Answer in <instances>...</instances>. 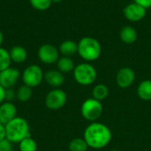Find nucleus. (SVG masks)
Masks as SVG:
<instances>
[{"label": "nucleus", "mask_w": 151, "mask_h": 151, "mask_svg": "<svg viewBox=\"0 0 151 151\" xmlns=\"http://www.w3.org/2000/svg\"><path fill=\"white\" fill-rule=\"evenodd\" d=\"M20 78V72L13 67H8L0 72V85L5 89L13 88Z\"/></svg>", "instance_id": "nucleus-10"}, {"label": "nucleus", "mask_w": 151, "mask_h": 151, "mask_svg": "<svg viewBox=\"0 0 151 151\" xmlns=\"http://www.w3.org/2000/svg\"><path fill=\"white\" fill-rule=\"evenodd\" d=\"M59 53L64 57H72L78 52V43L73 40H65L59 45Z\"/></svg>", "instance_id": "nucleus-16"}, {"label": "nucleus", "mask_w": 151, "mask_h": 151, "mask_svg": "<svg viewBox=\"0 0 151 151\" xmlns=\"http://www.w3.org/2000/svg\"><path fill=\"white\" fill-rule=\"evenodd\" d=\"M44 81L49 86L54 88H59L65 83V76L58 69L49 70L44 73Z\"/></svg>", "instance_id": "nucleus-13"}, {"label": "nucleus", "mask_w": 151, "mask_h": 151, "mask_svg": "<svg viewBox=\"0 0 151 151\" xmlns=\"http://www.w3.org/2000/svg\"><path fill=\"white\" fill-rule=\"evenodd\" d=\"M83 139L88 148L102 150L107 147L112 139V133L108 126L101 122H91L84 130Z\"/></svg>", "instance_id": "nucleus-1"}, {"label": "nucleus", "mask_w": 151, "mask_h": 151, "mask_svg": "<svg viewBox=\"0 0 151 151\" xmlns=\"http://www.w3.org/2000/svg\"><path fill=\"white\" fill-rule=\"evenodd\" d=\"M0 151H13V143L6 138L0 142Z\"/></svg>", "instance_id": "nucleus-25"}, {"label": "nucleus", "mask_w": 151, "mask_h": 151, "mask_svg": "<svg viewBox=\"0 0 151 151\" xmlns=\"http://www.w3.org/2000/svg\"><path fill=\"white\" fill-rule=\"evenodd\" d=\"M68 149L69 151H88V146L83 137H75L69 142Z\"/></svg>", "instance_id": "nucleus-21"}, {"label": "nucleus", "mask_w": 151, "mask_h": 151, "mask_svg": "<svg viewBox=\"0 0 151 151\" xmlns=\"http://www.w3.org/2000/svg\"><path fill=\"white\" fill-rule=\"evenodd\" d=\"M119 38L126 44H133L137 41L138 33L134 27L127 25L120 29Z\"/></svg>", "instance_id": "nucleus-14"}, {"label": "nucleus", "mask_w": 151, "mask_h": 151, "mask_svg": "<svg viewBox=\"0 0 151 151\" xmlns=\"http://www.w3.org/2000/svg\"><path fill=\"white\" fill-rule=\"evenodd\" d=\"M104 112V106L102 102L89 97L84 100L81 106V116L88 121L95 122L102 116Z\"/></svg>", "instance_id": "nucleus-5"}, {"label": "nucleus", "mask_w": 151, "mask_h": 151, "mask_svg": "<svg viewBox=\"0 0 151 151\" xmlns=\"http://www.w3.org/2000/svg\"><path fill=\"white\" fill-rule=\"evenodd\" d=\"M21 80L24 85L31 88H37L44 81V73L39 65H31L22 72Z\"/></svg>", "instance_id": "nucleus-6"}, {"label": "nucleus", "mask_w": 151, "mask_h": 151, "mask_svg": "<svg viewBox=\"0 0 151 151\" xmlns=\"http://www.w3.org/2000/svg\"><path fill=\"white\" fill-rule=\"evenodd\" d=\"M135 81V73L134 71L128 67L125 66L120 68L116 74V83L117 85L123 89L130 88Z\"/></svg>", "instance_id": "nucleus-11"}, {"label": "nucleus", "mask_w": 151, "mask_h": 151, "mask_svg": "<svg viewBox=\"0 0 151 151\" xmlns=\"http://www.w3.org/2000/svg\"><path fill=\"white\" fill-rule=\"evenodd\" d=\"M147 10L140 4L133 2L128 4L123 9V14L125 18L130 22H139L142 20L146 16Z\"/></svg>", "instance_id": "nucleus-9"}, {"label": "nucleus", "mask_w": 151, "mask_h": 151, "mask_svg": "<svg viewBox=\"0 0 151 151\" xmlns=\"http://www.w3.org/2000/svg\"><path fill=\"white\" fill-rule=\"evenodd\" d=\"M15 98H16V91H14L13 88L5 89V101L12 102V100Z\"/></svg>", "instance_id": "nucleus-26"}, {"label": "nucleus", "mask_w": 151, "mask_h": 151, "mask_svg": "<svg viewBox=\"0 0 151 151\" xmlns=\"http://www.w3.org/2000/svg\"><path fill=\"white\" fill-rule=\"evenodd\" d=\"M51 1H52V3H60L63 0H51Z\"/></svg>", "instance_id": "nucleus-31"}, {"label": "nucleus", "mask_w": 151, "mask_h": 151, "mask_svg": "<svg viewBox=\"0 0 151 151\" xmlns=\"http://www.w3.org/2000/svg\"><path fill=\"white\" fill-rule=\"evenodd\" d=\"M12 62L20 64L26 61L27 58V51L22 46H14L9 51Z\"/></svg>", "instance_id": "nucleus-17"}, {"label": "nucleus", "mask_w": 151, "mask_h": 151, "mask_svg": "<svg viewBox=\"0 0 151 151\" xmlns=\"http://www.w3.org/2000/svg\"><path fill=\"white\" fill-rule=\"evenodd\" d=\"M38 58L46 65H52L59 58V50L51 44H43L38 50Z\"/></svg>", "instance_id": "nucleus-8"}, {"label": "nucleus", "mask_w": 151, "mask_h": 151, "mask_svg": "<svg viewBox=\"0 0 151 151\" xmlns=\"http://www.w3.org/2000/svg\"><path fill=\"white\" fill-rule=\"evenodd\" d=\"M57 64L58 70L60 71L62 73H69L71 72H73L75 68L74 61L70 57H61L58 58Z\"/></svg>", "instance_id": "nucleus-18"}, {"label": "nucleus", "mask_w": 151, "mask_h": 151, "mask_svg": "<svg viewBox=\"0 0 151 151\" xmlns=\"http://www.w3.org/2000/svg\"><path fill=\"white\" fill-rule=\"evenodd\" d=\"M134 2L140 4L146 10L151 8V0H134Z\"/></svg>", "instance_id": "nucleus-27"}, {"label": "nucleus", "mask_w": 151, "mask_h": 151, "mask_svg": "<svg viewBox=\"0 0 151 151\" xmlns=\"http://www.w3.org/2000/svg\"><path fill=\"white\" fill-rule=\"evenodd\" d=\"M67 102V95L61 88H53L49 91L45 96V106L50 111L62 109Z\"/></svg>", "instance_id": "nucleus-7"}, {"label": "nucleus", "mask_w": 151, "mask_h": 151, "mask_svg": "<svg viewBox=\"0 0 151 151\" xmlns=\"http://www.w3.org/2000/svg\"><path fill=\"white\" fill-rule=\"evenodd\" d=\"M73 74L74 81L81 86H90L96 82L97 78L96 69L88 62L75 65Z\"/></svg>", "instance_id": "nucleus-4"}, {"label": "nucleus", "mask_w": 151, "mask_h": 151, "mask_svg": "<svg viewBox=\"0 0 151 151\" xmlns=\"http://www.w3.org/2000/svg\"><path fill=\"white\" fill-rule=\"evenodd\" d=\"M12 59L9 51L0 47V72L10 67Z\"/></svg>", "instance_id": "nucleus-23"}, {"label": "nucleus", "mask_w": 151, "mask_h": 151, "mask_svg": "<svg viewBox=\"0 0 151 151\" xmlns=\"http://www.w3.org/2000/svg\"><path fill=\"white\" fill-rule=\"evenodd\" d=\"M3 41H4V35H3L2 32L0 31V47H1V45L3 43Z\"/></svg>", "instance_id": "nucleus-30"}, {"label": "nucleus", "mask_w": 151, "mask_h": 151, "mask_svg": "<svg viewBox=\"0 0 151 151\" xmlns=\"http://www.w3.org/2000/svg\"><path fill=\"white\" fill-rule=\"evenodd\" d=\"M136 93L141 100L145 102L151 101V80L141 81L137 87Z\"/></svg>", "instance_id": "nucleus-15"}, {"label": "nucleus", "mask_w": 151, "mask_h": 151, "mask_svg": "<svg viewBox=\"0 0 151 151\" xmlns=\"http://www.w3.org/2000/svg\"><path fill=\"white\" fill-rule=\"evenodd\" d=\"M17 117V107L12 102L4 101L0 104V123L5 125Z\"/></svg>", "instance_id": "nucleus-12"}, {"label": "nucleus", "mask_w": 151, "mask_h": 151, "mask_svg": "<svg viewBox=\"0 0 151 151\" xmlns=\"http://www.w3.org/2000/svg\"><path fill=\"white\" fill-rule=\"evenodd\" d=\"M109 94H110L109 88L105 84H103V83L96 84L92 88V92H91L92 97L100 102L105 100L109 96Z\"/></svg>", "instance_id": "nucleus-19"}, {"label": "nucleus", "mask_w": 151, "mask_h": 151, "mask_svg": "<svg viewBox=\"0 0 151 151\" xmlns=\"http://www.w3.org/2000/svg\"><path fill=\"white\" fill-rule=\"evenodd\" d=\"M33 96V88L22 85L16 90V99L21 103H27L28 102Z\"/></svg>", "instance_id": "nucleus-20"}, {"label": "nucleus", "mask_w": 151, "mask_h": 151, "mask_svg": "<svg viewBox=\"0 0 151 151\" xmlns=\"http://www.w3.org/2000/svg\"><path fill=\"white\" fill-rule=\"evenodd\" d=\"M6 139L14 143L20 142L23 139L31 136L30 127L27 120L22 117H15L4 125Z\"/></svg>", "instance_id": "nucleus-2"}, {"label": "nucleus", "mask_w": 151, "mask_h": 151, "mask_svg": "<svg viewBox=\"0 0 151 151\" xmlns=\"http://www.w3.org/2000/svg\"><path fill=\"white\" fill-rule=\"evenodd\" d=\"M77 53L85 62H94L101 57L102 45L97 39L91 36H85L78 42Z\"/></svg>", "instance_id": "nucleus-3"}, {"label": "nucleus", "mask_w": 151, "mask_h": 151, "mask_svg": "<svg viewBox=\"0 0 151 151\" xmlns=\"http://www.w3.org/2000/svg\"><path fill=\"white\" fill-rule=\"evenodd\" d=\"M5 101V88L0 85V104Z\"/></svg>", "instance_id": "nucleus-29"}, {"label": "nucleus", "mask_w": 151, "mask_h": 151, "mask_svg": "<svg viewBox=\"0 0 151 151\" xmlns=\"http://www.w3.org/2000/svg\"><path fill=\"white\" fill-rule=\"evenodd\" d=\"M31 5L38 11H45L51 5V0H29Z\"/></svg>", "instance_id": "nucleus-24"}, {"label": "nucleus", "mask_w": 151, "mask_h": 151, "mask_svg": "<svg viewBox=\"0 0 151 151\" xmlns=\"http://www.w3.org/2000/svg\"><path fill=\"white\" fill-rule=\"evenodd\" d=\"M6 138V134H5V127L4 124L0 123V142L3 141L4 139Z\"/></svg>", "instance_id": "nucleus-28"}, {"label": "nucleus", "mask_w": 151, "mask_h": 151, "mask_svg": "<svg viewBox=\"0 0 151 151\" xmlns=\"http://www.w3.org/2000/svg\"><path fill=\"white\" fill-rule=\"evenodd\" d=\"M19 144V151H37V142L31 136L23 139Z\"/></svg>", "instance_id": "nucleus-22"}]
</instances>
